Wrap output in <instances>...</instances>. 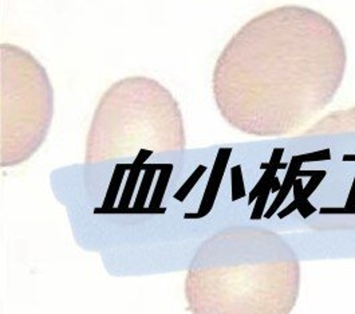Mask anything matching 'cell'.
<instances>
[{"label": "cell", "mask_w": 355, "mask_h": 314, "mask_svg": "<svg viewBox=\"0 0 355 314\" xmlns=\"http://www.w3.org/2000/svg\"><path fill=\"white\" fill-rule=\"evenodd\" d=\"M0 164L17 167L46 141L54 117V90L46 69L27 50L0 47Z\"/></svg>", "instance_id": "277c9868"}, {"label": "cell", "mask_w": 355, "mask_h": 314, "mask_svg": "<svg viewBox=\"0 0 355 314\" xmlns=\"http://www.w3.org/2000/svg\"><path fill=\"white\" fill-rule=\"evenodd\" d=\"M299 292L295 251L260 227H232L208 238L185 279L192 314H290Z\"/></svg>", "instance_id": "7a4b0ae2"}, {"label": "cell", "mask_w": 355, "mask_h": 314, "mask_svg": "<svg viewBox=\"0 0 355 314\" xmlns=\"http://www.w3.org/2000/svg\"><path fill=\"white\" fill-rule=\"evenodd\" d=\"M185 126L175 96L156 79L114 82L99 99L85 147V163H112L182 152Z\"/></svg>", "instance_id": "3957f363"}, {"label": "cell", "mask_w": 355, "mask_h": 314, "mask_svg": "<svg viewBox=\"0 0 355 314\" xmlns=\"http://www.w3.org/2000/svg\"><path fill=\"white\" fill-rule=\"evenodd\" d=\"M346 63L345 40L323 14L299 6L264 11L243 24L217 58V110L248 136H293L334 101Z\"/></svg>", "instance_id": "6da1fadb"}]
</instances>
